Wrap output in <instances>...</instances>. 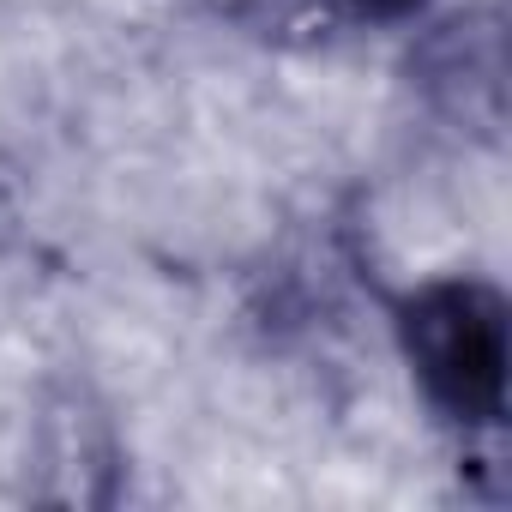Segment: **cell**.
<instances>
[{"mask_svg":"<svg viewBox=\"0 0 512 512\" xmlns=\"http://www.w3.org/2000/svg\"><path fill=\"white\" fill-rule=\"evenodd\" d=\"M404 362L416 368L422 392L452 422H500L506 410V368H512V326L506 302L476 278L422 284L398 308Z\"/></svg>","mask_w":512,"mask_h":512,"instance_id":"6da1fadb","label":"cell"},{"mask_svg":"<svg viewBox=\"0 0 512 512\" xmlns=\"http://www.w3.org/2000/svg\"><path fill=\"white\" fill-rule=\"evenodd\" d=\"M422 79H428V97L452 121L494 127L500 121V79H506L494 19H458V25H446L428 43V55H422Z\"/></svg>","mask_w":512,"mask_h":512,"instance_id":"7a4b0ae2","label":"cell"},{"mask_svg":"<svg viewBox=\"0 0 512 512\" xmlns=\"http://www.w3.org/2000/svg\"><path fill=\"white\" fill-rule=\"evenodd\" d=\"M37 452H43V470L61 476V482H49V500H103L91 488V476H109L115 452H109V428H103V416L91 404L61 398L49 410V422H43Z\"/></svg>","mask_w":512,"mask_h":512,"instance_id":"3957f363","label":"cell"},{"mask_svg":"<svg viewBox=\"0 0 512 512\" xmlns=\"http://www.w3.org/2000/svg\"><path fill=\"white\" fill-rule=\"evenodd\" d=\"M356 7H362L368 19H404V13L422 7V0H356Z\"/></svg>","mask_w":512,"mask_h":512,"instance_id":"277c9868","label":"cell"}]
</instances>
